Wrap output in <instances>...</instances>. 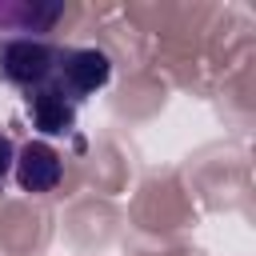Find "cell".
Here are the masks:
<instances>
[{
    "mask_svg": "<svg viewBox=\"0 0 256 256\" xmlns=\"http://www.w3.org/2000/svg\"><path fill=\"white\" fill-rule=\"evenodd\" d=\"M12 164H16V148H12L8 136H0V180L12 172Z\"/></svg>",
    "mask_w": 256,
    "mask_h": 256,
    "instance_id": "cell-4",
    "label": "cell"
},
{
    "mask_svg": "<svg viewBox=\"0 0 256 256\" xmlns=\"http://www.w3.org/2000/svg\"><path fill=\"white\" fill-rule=\"evenodd\" d=\"M60 16V8H0V24H12V20H20V32H40V28H48L52 20Z\"/></svg>",
    "mask_w": 256,
    "mask_h": 256,
    "instance_id": "cell-3",
    "label": "cell"
},
{
    "mask_svg": "<svg viewBox=\"0 0 256 256\" xmlns=\"http://www.w3.org/2000/svg\"><path fill=\"white\" fill-rule=\"evenodd\" d=\"M12 168H16V180H20L24 192H52V188L60 184V176H64V164H60L56 148L44 144V140L24 144Z\"/></svg>",
    "mask_w": 256,
    "mask_h": 256,
    "instance_id": "cell-2",
    "label": "cell"
},
{
    "mask_svg": "<svg viewBox=\"0 0 256 256\" xmlns=\"http://www.w3.org/2000/svg\"><path fill=\"white\" fill-rule=\"evenodd\" d=\"M56 68H60V52H56L52 44H44V40L12 36V40L0 44V76H4L8 84L28 88L32 96L52 92Z\"/></svg>",
    "mask_w": 256,
    "mask_h": 256,
    "instance_id": "cell-1",
    "label": "cell"
}]
</instances>
